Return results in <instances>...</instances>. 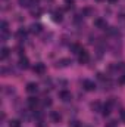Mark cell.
Returning a JSON list of instances; mask_svg holds the SVG:
<instances>
[{"label": "cell", "mask_w": 125, "mask_h": 127, "mask_svg": "<svg viewBox=\"0 0 125 127\" xmlns=\"http://www.w3.org/2000/svg\"><path fill=\"white\" fill-rule=\"evenodd\" d=\"M18 66H19L21 69H28V68H30V61H28V58H27V56H21L19 61H18Z\"/></svg>", "instance_id": "cell-4"}, {"label": "cell", "mask_w": 125, "mask_h": 127, "mask_svg": "<svg viewBox=\"0 0 125 127\" xmlns=\"http://www.w3.org/2000/svg\"><path fill=\"white\" fill-rule=\"evenodd\" d=\"M27 34H28V31H27V30L19 28V30L16 31V34H15V35H16V38H18L19 41H22V40H25V38H27Z\"/></svg>", "instance_id": "cell-9"}, {"label": "cell", "mask_w": 125, "mask_h": 127, "mask_svg": "<svg viewBox=\"0 0 125 127\" xmlns=\"http://www.w3.org/2000/svg\"><path fill=\"white\" fill-rule=\"evenodd\" d=\"M81 13H83V16H91V15H94V9L93 7H84Z\"/></svg>", "instance_id": "cell-15"}, {"label": "cell", "mask_w": 125, "mask_h": 127, "mask_svg": "<svg viewBox=\"0 0 125 127\" xmlns=\"http://www.w3.org/2000/svg\"><path fill=\"white\" fill-rule=\"evenodd\" d=\"M107 1H109L110 4H115V3H118V0H107Z\"/></svg>", "instance_id": "cell-29"}, {"label": "cell", "mask_w": 125, "mask_h": 127, "mask_svg": "<svg viewBox=\"0 0 125 127\" xmlns=\"http://www.w3.org/2000/svg\"><path fill=\"white\" fill-rule=\"evenodd\" d=\"M9 53H10V50L7 47H1V50H0V59H6L9 56Z\"/></svg>", "instance_id": "cell-16"}, {"label": "cell", "mask_w": 125, "mask_h": 127, "mask_svg": "<svg viewBox=\"0 0 125 127\" xmlns=\"http://www.w3.org/2000/svg\"><path fill=\"white\" fill-rule=\"evenodd\" d=\"M37 105H38V100H37V97H28V106H30V109L35 111Z\"/></svg>", "instance_id": "cell-13"}, {"label": "cell", "mask_w": 125, "mask_h": 127, "mask_svg": "<svg viewBox=\"0 0 125 127\" xmlns=\"http://www.w3.org/2000/svg\"><path fill=\"white\" fill-rule=\"evenodd\" d=\"M27 92H28L30 95L37 93V92H38V86H37L35 83H28V84H27Z\"/></svg>", "instance_id": "cell-10"}, {"label": "cell", "mask_w": 125, "mask_h": 127, "mask_svg": "<svg viewBox=\"0 0 125 127\" xmlns=\"http://www.w3.org/2000/svg\"><path fill=\"white\" fill-rule=\"evenodd\" d=\"M32 71H34L35 74H38V75H43V74L46 72V65L43 62H37L32 66Z\"/></svg>", "instance_id": "cell-1"}, {"label": "cell", "mask_w": 125, "mask_h": 127, "mask_svg": "<svg viewBox=\"0 0 125 127\" xmlns=\"http://www.w3.org/2000/svg\"><path fill=\"white\" fill-rule=\"evenodd\" d=\"M43 106H52V99H49V97H46L44 100H43Z\"/></svg>", "instance_id": "cell-24"}, {"label": "cell", "mask_w": 125, "mask_h": 127, "mask_svg": "<svg viewBox=\"0 0 125 127\" xmlns=\"http://www.w3.org/2000/svg\"><path fill=\"white\" fill-rule=\"evenodd\" d=\"M83 87L87 92H93L94 89H96V84H94V81H91V80H84L83 81Z\"/></svg>", "instance_id": "cell-6"}, {"label": "cell", "mask_w": 125, "mask_h": 127, "mask_svg": "<svg viewBox=\"0 0 125 127\" xmlns=\"http://www.w3.org/2000/svg\"><path fill=\"white\" fill-rule=\"evenodd\" d=\"M31 13H32V16H38V15L41 13V9H40L38 6H35V7H31Z\"/></svg>", "instance_id": "cell-21"}, {"label": "cell", "mask_w": 125, "mask_h": 127, "mask_svg": "<svg viewBox=\"0 0 125 127\" xmlns=\"http://www.w3.org/2000/svg\"><path fill=\"white\" fill-rule=\"evenodd\" d=\"M37 127H44V121L43 120H38L37 121Z\"/></svg>", "instance_id": "cell-28"}, {"label": "cell", "mask_w": 125, "mask_h": 127, "mask_svg": "<svg viewBox=\"0 0 125 127\" xmlns=\"http://www.w3.org/2000/svg\"><path fill=\"white\" fill-rule=\"evenodd\" d=\"M83 127H91V126H83Z\"/></svg>", "instance_id": "cell-31"}, {"label": "cell", "mask_w": 125, "mask_h": 127, "mask_svg": "<svg viewBox=\"0 0 125 127\" xmlns=\"http://www.w3.org/2000/svg\"><path fill=\"white\" fill-rule=\"evenodd\" d=\"M50 120H52L53 123H61V121H62V115H61L58 111H52V112H50Z\"/></svg>", "instance_id": "cell-8"}, {"label": "cell", "mask_w": 125, "mask_h": 127, "mask_svg": "<svg viewBox=\"0 0 125 127\" xmlns=\"http://www.w3.org/2000/svg\"><path fill=\"white\" fill-rule=\"evenodd\" d=\"M94 25H96V28H100V30H106L107 28V22L103 18H96L94 19Z\"/></svg>", "instance_id": "cell-3"}, {"label": "cell", "mask_w": 125, "mask_h": 127, "mask_svg": "<svg viewBox=\"0 0 125 127\" xmlns=\"http://www.w3.org/2000/svg\"><path fill=\"white\" fill-rule=\"evenodd\" d=\"M91 109H93L94 112H99V111L103 109V106H102L100 102H93V103H91Z\"/></svg>", "instance_id": "cell-17"}, {"label": "cell", "mask_w": 125, "mask_h": 127, "mask_svg": "<svg viewBox=\"0 0 125 127\" xmlns=\"http://www.w3.org/2000/svg\"><path fill=\"white\" fill-rule=\"evenodd\" d=\"M106 127H116V121H109L106 124Z\"/></svg>", "instance_id": "cell-27"}, {"label": "cell", "mask_w": 125, "mask_h": 127, "mask_svg": "<svg viewBox=\"0 0 125 127\" xmlns=\"http://www.w3.org/2000/svg\"><path fill=\"white\" fill-rule=\"evenodd\" d=\"M59 99L63 100V102H69V100L72 99V93L68 92V90H61V92H59Z\"/></svg>", "instance_id": "cell-5"}, {"label": "cell", "mask_w": 125, "mask_h": 127, "mask_svg": "<svg viewBox=\"0 0 125 127\" xmlns=\"http://www.w3.org/2000/svg\"><path fill=\"white\" fill-rule=\"evenodd\" d=\"M118 83H119V84H125V74H122V75L118 78Z\"/></svg>", "instance_id": "cell-26"}, {"label": "cell", "mask_w": 125, "mask_h": 127, "mask_svg": "<svg viewBox=\"0 0 125 127\" xmlns=\"http://www.w3.org/2000/svg\"><path fill=\"white\" fill-rule=\"evenodd\" d=\"M65 1H66L68 4H69V3H74V0H65Z\"/></svg>", "instance_id": "cell-30"}, {"label": "cell", "mask_w": 125, "mask_h": 127, "mask_svg": "<svg viewBox=\"0 0 125 127\" xmlns=\"http://www.w3.org/2000/svg\"><path fill=\"white\" fill-rule=\"evenodd\" d=\"M119 120H121L122 123H125V109H121V111H119Z\"/></svg>", "instance_id": "cell-25"}, {"label": "cell", "mask_w": 125, "mask_h": 127, "mask_svg": "<svg viewBox=\"0 0 125 127\" xmlns=\"http://www.w3.org/2000/svg\"><path fill=\"white\" fill-rule=\"evenodd\" d=\"M71 50H72L74 53H78V55H80V53H81V52H83L84 49H83V47H81L80 44H77V43H74V44H71Z\"/></svg>", "instance_id": "cell-14"}, {"label": "cell", "mask_w": 125, "mask_h": 127, "mask_svg": "<svg viewBox=\"0 0 125 127\" xmlns=\"http://www.w3.org/2000/svg\"><path fill=\"white\" fill-rule=\"evenodd\" d=\"M69 126L71 127H83V124H81L80 120H71L69 121Z\"/></svg>", "instance_id": "cell-20"}, {"label": "cell", "mask_w": 125, "mask_h": 127, "mask_svg": "<svg viewBox=\"0 0 125 127\" xmlns=\"http://www.w3.org/2000/svg\"><path fill=\"white\" fill-rule=\"evenodd\" d=\"M72 64L71 59H66V58H63V59H59L58 64H56V66H61V68H65V66H69Z\"/></svg>", "instance_id": "cell-12"}, {"label": "cell", "mask_w": 125, "mask_h": 127, "mask_svg": "<svg viewBox=\"0 0 125 127\" xmlns=\"http://www.w3.org/2000/svg\"><path fill=\"white\" fill-rule=\"evenodd\" d=\"M0 38H1L3 43L7 41V38H9V32H1V34H0Z\"/></svg>", "instance_id": "cell-23"}, {"label": "cell", "mask_w": 125, "mask_h": 127, "mask_svg": "<svg viewBox=\"0 0 125 127\" xmlns=\"http://www.w3.org/2000/svg\"><path fill=\"white\" fill-rule=\"evenodd\" d=\"M53 21H55V22H61V21H62V12H61V10H56V12L53 13Z\"/></svg>", "instance_id": "cell-18"}, {"label": "cell", "mask_w": 125, "mask_h": 127, "mask_svg": "<svg viewBox=\"0 0 125 127\" xmlns=\"http://www.w3.org/2000/svg\"><path fill=\"white\" fill-rule=\"evenodd\" d=\"M78 61H80V64H87L88 61H90V55H88V52L87 50H83L80 55H78Z\"/></svg>", "instance_id": "cell-7"}, {"label": "cell", "mask_w": 125, "mask_h": 127, "mask_svg": "<svg viewBox=\"0 0 125 127\" xmlns=\"http://www.w3.org/2000/svg\"><path fill=\"white\" fill-rule=\"evenodd\" d=\"M18 4L21 7H31L35 3H34V0H18Z\"/></svg>", "instance_id": "cell-11"}, {"label": "cell", "mask_w": 125, "mask_h": 127, "mask_svg": "<svg viewBox=\"0 0 125 127\" xmlns=\"http://www.w3.org/2000/svg\"><path fill=\"white\" fill-rule=\"evenodd\" d=\"M0 31L1 32H9V24H7L6 21H1V24H0Z\"/></svg>", "instance_id": "cell-19"}, {"label": "cell", "mask_w": 125, "mask_h": 127, "mask_svg": "<svg viewBox=\"0 0 125 127\" xmlns=\"http://www.w3.org/2000/svg\"><path fill=\"white\" fill-rule=\"evenodd\" d=\"M28 31L31 32V34H40V32L43 31V25H41V24H38V22H34V24L30 25Z\"/></svg>", "instance_id": "cell-2"}, {"label": "cell", "mask_w": 125, "mask_h": 127, "mask_svg": "<svg viewBox=\"0 0 125 127\" xmlns=\"http://www.w3.org/2000/svg\"><path fill=\"white\" fill-rule=\"evenodd\" d=\"M9 127H21V121L19 120H10L9 121Z\"/></svg>", "instance_id": "cell-22"}]
</instances>
